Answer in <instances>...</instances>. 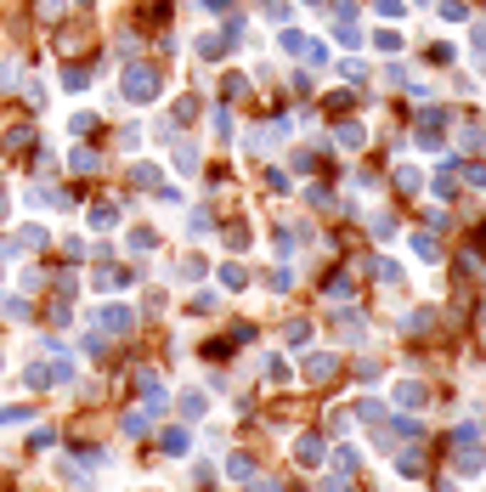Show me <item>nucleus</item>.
<instances>
[{
    "mask_svg": "<svg viewBox=\"0 0 486 492\" xmlns=\"http://www.w3.org/2000/svg\"><path fill=\"white\" fill-rule=\"evenodd\" d=\"M453 464H458V476H475L486 464V453H481V430L475 424H464L458 436H453Z\"/></svg>",
    "mask_w": 486,
    "mask_h": 492,
    "instance_id": "nucleus-1",
    "label": "nucleus"
},
{
    "mask_svg": "<svg viewBox=\"0 0 486 492\" xmlns=\"http://www.w3.org/2000/svg\"><path fill=\"white\" fill-rule=\"evenodd\" d=\"M125 102H159V68H125Z\"/></svg>",
    "mask_w": 486,
    "mask_h": 492,
    "instance_id": "nucleus-2",
    "label": "nucleus"
},
{
    "mask_svg": "<svg viewBox=\"0 0 486 492\" xmlns=\"http://www.w3.org/2000/svg\"><path fill=\"white\" fill-rule=\"evenodd\" d=\"M334 374H339V357H334V351H311V357H306V379H311V385H328Z\"/></svg>",
    "mask_w": 486,
    "mask_h": 492,
    "instance_id": "nucleus-3",
    "label": "nucleus"
},
{
    "mask_svg": "<svg viewBox=\"0 0 486 492\" xmlns=\"http://www.w3.org/2000/svg\"><path fill=\"white\" fill-rule=\"evenodd\" d=\"M96 323L108 328V334H130V328H136V312H130V306H102Z\"/></svg>",
    "mask_w": 486,
    "mask_h": 492,
    "instance_id": "nucleus-4",
    "label": "nucleus"
},
{
    "mask_svg": "<svg viewBox=\"0 0 486 492\" xmlns=\"http://www.w3.org/2000/svg\"><path fill=\"white\" fill-rule=\"evenodd\" d=\"M164 458H187V453H192V436H187V430H164Z\"/></svg>",
    "mask_w": 486,
    "mask_h": 492,
    "instance_id": "nucleus-5",
    "label": "nucleus"
},
{
    "mask_svg": "<svg viewBox=\"0 0 486 492\" xmlns=\"http://www.w3.org/2000/svg\"><path fill=\"white\" fill-rule=\"evenodd\" d=\"M323 436H300V441H294V458H300V464H323Z\"/></svg>",
    "mask_w": 486,
    "mask_h": 492,
    "instance_id": "nucleus-6",
    "label": "nucleus"
},
{
    "mask_svg": "<svg viewBox=\"0 0 486 492\" xmlns=\"http://www.w3.org/2000/svg\"><path fill=\"white\" fill-rule=\"evenodd\" d=\"M396 470H402V476H424V453H418V447H407L402 458H396Z\"/></svg>",
    "mask_w": 486,
    "mask_h": 492,
    "instance_id": "nucleus-7",
    "label": "nucleus"
},
{
    "mask_svg": "<svg viewBox=\"0 0 486 492\" xmlns=\"http://www.w3.org/2000/svg\"><path fill=\"white\" fill-rule=\"evenodd\" d=\"M221 283H227V289H243V283H249V272H243L238 260H227V266H221Z\"/></svg>",
    "mask_w": 486,
    "mask_h": 492,
    "instance_id": "nucleus-8",
    "label": "nucleus"
},
{
    "mask_svg": "<svg viewBox=\"0 0 486 492\" xmlns=\"http://www.w3.org/2000/svg\"><path fill=\"white\" fill-rule=\"evenodd\" d=\"M396 181H402V193H418V187H424V170L402 164V170H396Z\"/></svg>",
    "mask_w": 486,
    "mask_h": 492,
    "instance_id": "nucleus-9",
    "label": "nucleus"
},
{
    "mask_svg": "<svg viewBox=\"0 0 486 492\" xmlns=\"http://www.w3.org/2000/svg\"><path fill=\"white\" fill-rule=\"evenodd\" d=\"M227 476H232V481H249V476H254V464H249L243 453H232V458H227Z\"/></svg>",
    "mask_w": 486,
    "mask_h": 492,
    "instance_id": "nucleus-10",
    "label": "nucleus"
},
{
    "mask_svg": "<svg viewBox=\"0 0 486 492\" xmlns=\"http://www.w3.org/2000/svg\"><path fill=\"white\" fill-rule=\"evenodd\" d=\"M221 51H227V40H221V34H204V40H198V57H210V63H215Z\"/></svg>",
    "mask_w": 486,
    "mask_h": 492,
    "instance_id": "nucleus-11",
    "label": "nucleus"
},
{
    "mask_svg": "<svg viewBox=\"0 0 486 492\" xmlns=\"http://www.w3.org/2000/svg\"><path fill=\"white\" fill-rule=\"evenodd\" d=\"M130 181H136V187H159V164H136Z\"/></svg>",
    "mask_w": 486,
    "mask_h": 492,
    "instance_id": "nucleus-12",
    "label": "nucleus"
},
{
    "mask_svg": "<svg viewBox=\"0 0 486 492\" xmlns=\"http://www.w3.org/2000/svg\"><path fill=\"white\" fill-rule=\"evenodd\" d=\"M289 283H294V277H289V266H272V272H266V289H272V294H283Z\"/></svg>",
    "mask_w": 486,
    "mask_h": 492,
    "instance_id": "nucleus-13",
    "label": "nucleus"
},
{
    "mask_svg": "<svg viewBox=\"0 0 486 492\" xmlns=\"http://www.w3.org/2000/svg\"><path fill=\"white\" fill-rule=\"evenodd\" d=\"M0 317H11V323H23V317H29V300H17V294H11V300H0Z\"/></svg>",
    "mask_w": 486,
    "mask_h": 492,
    "instance_id": "nucleus-14",
    "label": "nucleus"
},
{
    "mask_svg": "<svg viewBox=\"0 0 486 492\" xmlns=\"http://www.w3.org/2000/svg\"><path fill=\"white\" fill-rule=\"evenodd\" d=\"M368 136H362V125H339V148H362Z\"/></svg>",
    "mask_w": 486,
    "mask_h": 492,
    "instance_id": "nucleus-15",
    "label": "nucleus"
},
{
    "mask_svg": "<svg viewBox=\"0 0 486 492\" xmlns=\"http://www.w3.org/2000/svg\"><path fill=\"white\" fill-rule=\"evenodd\" d=\"M175 164H181V170H198V148H192V142H181V148H175Z\"/></svg>",
    "mask_w": 486,
    "mask_h": 492,
    "instance_id": "nucleus-16",
    "label": "nucleus"
},
{
    "mask_svg": "<svg viewBox=\"0 0 486 492\" xmlns=\"http://www.w3.org/2000/svg\"><path fill=\"white\" fill-rule=\"evenodd\" d=\"M396 402H402V408H418V402H424V391H418V385H396Z\"/></svg>",
    "mask_w": 486,
    "mask_h": 492,
    "instance_id": "nucleus-17",
    "label": "nucleus"
},
{
    "mask_svg": "<svg viewBox=\"0 0 486 492\" xmlns=\"http://www.w3.org/2000/svg\"><path fill=\"white\" fill-rule=\"evenodd\" d=\"M198 413H204V396H198V391H187V396H181V419H198Z\"/></svg>",
    "mask_w": 486,
    "mask_h": 492,
    "instance_id": "nucleus-18",
    "label": "nucleus"
},
{
    "mask_svg": "<svg viewBox=\"0 0 486 492\" xmlns=\"http://www.w3.org/2000/svg\"><path fill=\"white\" fill-rule=\"evenodd\" d=\"M34 408H0V424H29Z\"/></svg>",
    "mask_w": 486,
    "mask_h": 492,
    "instance_id": "nucleus-19",
    "label": "nucleus"
},
{
    "mask_svg": "<svg viewBox=\"0 0 486 492\" xmlns=\"http://www.w3.org/2000/svg\"><path fill=\"white\" fill-rule=\"evenodd\" d=\"M441 17H447V23H464V17H470V6H464V0H447V6H441Z\"/></svg>",
    "mask_w": 486,
    "mask_h": 492,
    "instance_id": "nucleus-20",
    "label": "nucleus"
},
{
    "mask_svg": "<svg viewBox=\"0 0 486 492\" xmlns=\"http://www.w3.org/2000/svg\"><path fill=\"white\" fill-rule=\"evenodd\" d=\"M215 136H221V142H232V113H227V108H215Z\"/></svg>",
    "mask_w": 486,
    "mask_h": 492,
    "instance_id": "nucleus-21",
    "label": "nucleus"
},
{
    "mask_svg": "<svg viewBox=\"0 0 486 492\" xmlns=\"http://www.w3.org/2000/svg\"><path fill=\"white\" fill-rule=\"evenodd\" d=\"M113 215H119L113 204H96V210H91V227H113Z\"/></svg>",
    "mask_w": 486,
    "mask_h": 492,
    "instance_id": "nucleus-22",
    "label": "nucleus"
},
{
    "mask_svg": "<svg viewBox=\"0 0 486 492\" xmlns=\"http://www.w3.org/2000/svg\"><path fill=\"white\" fill-rule=\"evenodd\" d=\"M96 164H102V159H96V153H91V148H80V153H74V170H80V175H91V170H96Z\"/></svg>",
    "mask_w": 486,
    "mask_h": 492,
    "instance_id": "nucleus-23",
    "label": "nucleus"
},
{
    "mask_svg": "<svg viewBox=\"0 0 486 492\" xmlns=\"http://www.w3.org/2000/svg\"><path fill=\"white\" fill-rule=\"evenodd\" d=\"M458 136H464V148H486V130H481V125H464Z\"/></svg>",
    "mask_w": 486,
    "mask_h": 492,
    "instance_id": "nucleus-24",
    "label": "nucleus"
},
{
    "mask_svg": "<svg viewBox=\"0 0 486 492\" xmlns=\"http://www.w3.org/2000/svg\"><path fill=\"white\" fill-rule=\"evenodd\" d=\"M6 148H11V153H23V148H29V130H23V125H17V130H6Z\"/></svg>",
    "mask_w": 486,
    "mask_h": 492,
    "instance_id": "nucleus-25",
    "label": "nucleus"
},
{
    "mask_svg": "<svg viewBox=\"0 0 486 492\" xmlns=\"http://www.w3.org/2000/svg\"><path fill=\"white\" fill-rule=\"evenodd\" d=\"M373 238H396V215H379L373 221Z\"/></svg>",
    "mask_w": 486,
    "mask_h": 492,
    "instance_id": "nucleus-26",
    "label": "nucleus"
},
{
    "mask_svg": "<svg viewBox=\"0 0 486 492\" xmlns=\"http://www.w3.org/2000/svg\"><path fill=\"white\" fill-rule=\"evenodd\" d=\"M373 272H379V283H396V277H402V266H396V260H379Z\"/></svg>",
    "mask_w": 486,
    "mask_h": 492,
    "instance_id": "nucleus-27",
    "label": "nucleus"
},
{
    "mask_svg": "<svg viewBox=\"0 0 486 492\" xmlns=\"http://www.w3.org/2000/svg\"><path fill=\"white\" fill-rule=\"evenodd\" d=\"M63 85H68V91H85V85H91V74H85V68H68V74H63Z\"/></svg>",
    "mask_w": 486,
    "mask_h": 492,
    "instance_id": "nucleus-28",
    "label": "nucleus"
},
{
    "mask_svg": "<svg viewBox=\"0 0 486 492\" xmlns=\"http://www.w3.org/2000/svg\"><path fill=\"white\" fill-rule=\"evenodd\" d=\"M413 255L418 260H435V238H413Z\"/></svg>",
    "mask_w": 486,
    "mask_h": 492,
    "instance_id": "nucleus-29",
    "label": "nucleus"
},
{
    "mask_svg": "<svg viewBox=\"0 0 486 492\" xmlns=\"http://www.w3.org/2000/svg\"><path fill=\"white\" fill-rule=\"evenodd\" d=\"M373 11L379 17H402V0H373Z\"/></svg>",
    "mask_w": 486,
    "mask_h": 492,
    "instance_id": "nucleus-30",
    "label": "nucleus"
},
{
    "mask_svg": "<svg viewBox=\"0 0 486 492\" xmlns=\"http://www.w3.org/2000/svg\"><path fill=\"white\" fill-rule=\"evenodd\" d=\"M464 181H470V187H486V170H481V164H470V170H464Z\"/></svg>",
    "mask_w": 486,
    "mask_h": 492,
    "instance_id": "nucleus-31",
    "label": "nucleus"
},
{
    "mask_svg": "<svg viewBox=\"0 0 486 492\" xmlns=\"http://www.w3.org/2000/svg\"><path fill=\"white\" fill-rule=\"evenodd\" d=\"M63 11V0H40V17H57Z\"/></svg>",
    "mask_w": 486,
    "mask_h": 492,
    "instance_id": "nucleus-32",
    "label": "nucleus"
},
{
    "mask_svg": "<svg viewBox=\"0 0 486 492\" xmlns=\"http://www.w3.org/2000/svg\"><path fill=\"white\" fill-rule=\"evenodd\" d=\"M198 6H204V11H227L232 0H198Z\"/></svg>",
    "mask_w": 486,
    "mask_h": 492,
    "instance_id": "nucleus-33",
    "label": "nucleus"
},
{
    "mask_svg": "<svg viewBox=\"0 0 486 492\" xmlns=\"http://www.w3.org/2000/svg\"><path fill=\"white\" fill-rule=\"evenodd\" d=\"M249 492H277V487H272V481H254V487H249Z\"/></svg>",
    "mask_w": 486,
    "mask_h": 492,
    "instance_id": "nucleus-34",
    "label": "nucleus"
},
{
    "mask_svg": "<svg viewBox=\"0 0 486 492\" xmlns=\"http://www.w3.org/2000/svg\"><path fill=\"white\" fill-rule=\"evenodd\" d=\"M328 492H351V487H345V481H328Z\"/></svg>",
    "mask_w": 486,
    "mask_h": 492,
    "instance_id": "nucleus-35",
    "label": "nucleus"
},
{
    "mask_svg": "<svg viewBox=\"0 0 486 492\" xmlns=\"http://www.w3.org/2000/svg\"><path fill=\"white\" fill-rule=\"evenodd\" d=\"M80 6H91V0H80Z\"/></svg>",
    "mask_w": 486,
    "mask_h": 492,
    "instance_id": "nucleus-36",
    "label": "nucleus"
}]
</instances>
